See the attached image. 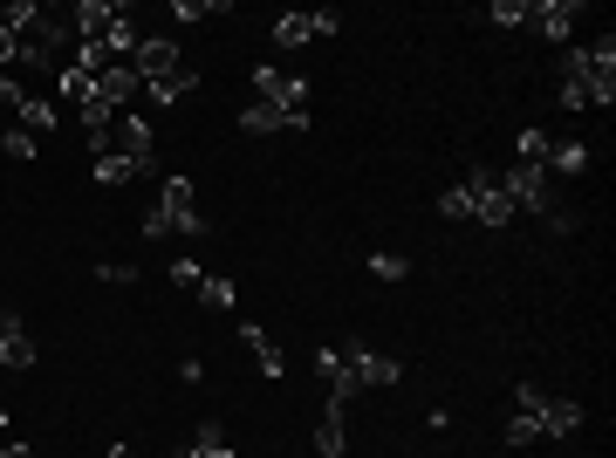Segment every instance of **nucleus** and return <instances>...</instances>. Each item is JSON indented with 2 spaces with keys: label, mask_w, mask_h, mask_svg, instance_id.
<instances>
[{
  "label": "nucleus",
  "mask_w": 616,
  "mask_h": 458,
  "mask_svg": "<svg viewBox=\"0 0 616 458\" xmlns=\"http://www.w3.org/2000/svg\"><path fill=\"white\" fill-rule=\"evenodd\" d=\"M562 110H609L616 103V34L589 41V49H568L562 62Z\"/></svg>",
  "instance_id": "f257e3e1"
},
{
  "label": "nucleus",
  "mask_w": 616,
  "mask_h": 458,
  "mask_svg": "<svg viewBox=\"0 0 616 458\" xmlns=\"http://www.w3.org/2000/svg\"><path fill=\"white\" fill-rule=\"evenodd\" d=\"M438 220H479V226H507V220H514V199L501 192V172H473L466 185H445V192H438Z\"/></svg>",
  "instance_id": "f03ea898"
},
{
  "label": "nucleus",
  "mask_w": 616,
  "mask_h": 458,
  "mask_svg": "<svg viewBox=\"0 0 616 458\" xmlns=\"http://www.w3.org/2000/svg\"><path fill=\"white\" fill-rule=\"evenodd\" d=\"M14 41H21V69H69V62H75V34H69V21L49 14V8H41Z\"/></svg>",
  "instance_id": "7ed1b4c3"
},
{
  "label": "nucleus",
  "mask_w": 616,
  "mask_h": 458,
  "mask_svg": "<svg viewBox=\"0 0 616 458\" xmlns=\"http://www.w3.org/2000/svg\"><path fill=\"white\" fill-rule=\"evenodd\" d=\"M144 233L151 240H164V233L205 240V233H213V226H205V213H199V199H192V179H164V199L144 213Z\"/></svg>",
  "instance_id": "20e7f679"
},
{
  "label": "nucleus",
  "mask_w": 616,
  "mask_h": 458,
  "mask_svg": "<svg viewBox=\"0 0 616 458\" xmlns=\"http://www.w3.org/2000/svg\"><path fill=\"white\" fill-rule=\"evenodd\" d=\"M90 151H97V157H144V164H158V138H151V123H144L138 110H123L117 123L90 131Z\"/></svg>",
  "instance_id": "39448f33"
},
{
  "label": "nucleus",
  "mask_w": 616,
  "mask_h": 458,
  "mask_svg": "<svg viewBox=\"0 0 616 458\" xmlns=\"http://www.w3.org/2000/svg\"><path fill=\"white\" fill-rule=\"evenodd\" d=\"M343 369H350V390H391L404 377V363L384 356V349H363V343H343Z\"/></svg>",
  "instance_id": "423d86ee"
},
{
  "label": "nucleus",
  "mask_w": 616,
  "mask_h": 458,
  "mask_svg": "<svg viewBox=\"0 0 616 458\" xmlns=\"http://www.w3.org/2000/svg\"><path fill=\"white\" fill-rule=\"evenodd\" d=\"M343 28V14L336 8H302V14H281L274 21V49H309V41H329V34H336Z\"/></svg>",
  "instance_id": "0eeeda50"
},
{
  "label": "nucleus",
  "mask_w": 616,
  "mask_h": 458,
  "mask_svg": "<svg viewBox=\"0 0 616 458\" xmlns=\"http://www.w3.org/2000/svg\"><path fill=\"white\" fill-rule=\"evenodd\" d=\"M501 192L514 199V213H542V220H548V199H555V185H548V172H542V164H514V172H501Z\"/></svg>",
  "instance_id": "6e6552de"
},
{
  "label": "nucleus",
  "mask_w": 616,
  "mask_h": 458,
  "mask_svg": "<svg viewBox=\"0 0 616 458\" xmlns=\"http://www.w3.org/2000/svg\"><path fill=\"white\" fill-rule=\"evenodd\" d=\"M254 103H281V110H309V75H287L274 62L254 69Z\"/></svg>",
  "instance_id": "1a4fd4ad"
},
{
  "label": "nucleus",
  "mask_w": 616,
  "mask_h": 458,
  "mask_svg": "<svg viewBox=\"0 0 616 458\" xmlns=\"http://www.w3.org/2000/svg\"><path fill=\"white\" fill-rule=\"evenodd\" d=\"M575 21H583V0H527V21H521V28L548 34V41H568Z\"/></svg>",
  "instance_id": "9d476101"
},
{
  "label": "nucleus",
  "mask_w": 616,
  "mask_h": 458,
  "mask_svg": "<svg viewBox=\"0 0 616 458\" xmlns=\"http://www.w3.org/2000/svg\"><path fill=\"white\" fill-rule=\"evenodd\" d=\"M246 138H274V131H309V110H281V103H246L240 110Z\"/></svg>",
  "instance_id": "9b49d317"
},
{
  "label": "nucleus",
  "mask_w": 616,
  "mask_h": 458,
  "mask_svg": "<svg viewBox=\"0 0 616 458\" xmlns=\"http://www.w3.org/2000/svg\"><path fill=\"white\" fill-rule=\"evenodd\" d=\"M62 21H69V34H75V41H103V34L123 21V8H103V0H75Z\"/></svg>",
  "instance_id": "f8f14e48"
},
{
  "label": "nucleus",
  "mask_w": 616,
  "mask_h": 458,
  "mask_svg": "<svg viewBox=\"0 0 616 458\" xmlns=\"http://www.w3.org/2000/svg\"><path fill=\"white\" fill-rule=\"evenodd\" d=\"M131 69H138V82H158V75H172V69H185V62H179V49H172L164 34H144L138 55H131Z\"/></svg>",
  "instance_id": "ddd939ff"
},
{
  "label": "nucleus",
  "mask_w": 616,
  "mask_h": 458,
  "mask_svg": "<svg viewBox=\"0 0 616 458\" xmlns=\"http://www.w3.org/2000/svg\"><path fill=\"white\" fill-rule=\"evenodd\" d=\"M534 425H542V438H575V431H583V404L542 397V404H534Z\"/></svg>",
  "instance_id": "4468645a"
},
{
  "label": "nucleus",
  "mask_w": 616,
  "mask_h": 458,
  "mask_svg": "<svg viewBox=\"0 0 616 458\" xmlns=\"http://www.w3.org/2000/svg\"><path fill=\"white\" fill-rule=\"evenodd\" d=\"M97 96L123 116V110H131V96H144V82H138V69H131V62H110V69L97 75Z\"/></svg>",
  "instance_id": "2eb2a0df"
},
{
  "label": "nucleus",
  "mask_w": 616,
  "mask_h": 458,
  "mask_svg": "<svg viewBox=\"0 0 616 458\" xmlns=\"http://www.w3.org/2000/svg\"><path fill=\"white\" fill-rule=\"evenodd\" d=\"M240 343L254 349V363H261V377H267V384H281V377H287V356L267 343V328H261V322H240Z\"/></svg>",
  "instance_id": "dca6fc26"
},
{
  "label": "nucleus",
  "mask_w": 616,
  "mask_h": 458,
  "mask_svg": "<svg viewBox=\"0 0 616 458\" xmlns=\"http://www.w3.org/2000/svg\"><path fill=\"white\" fill-rule=\"evenodd\" d=\"M542 172H555V179H583V172H589V144H583V138H562V144H548Z\"/></svg>",
  "instance_id": "f3484780"
},
{
  "label": "nucleus",
  "mask_w": 616,
  "mask_h": 458,
  "mask_svg": "<svg viewBox=\"0 0 616 458\" xmlns=\"http://www.w3.org/2000/svg\"><path fill=\"white\" fill-rule=\"evenodd\" d=\"M199 90V75L192 69H172V75H158V82H144V103H158V110H172V103H185Z\"/></svg>",
  "instance_id": "a211bd4d"
},
{
  "label": "nucleus",
  "mask_w": 616,
  "mask_h": 458,
  "mask_svg": "<svg viewBox=\"0 0 616 458\" xmlns=\"http://www.w3.org/2000/svg\"><path fill=\"white\" fill-rule=\"evenodd\" d=\"M343 410H350V404H336V397H329V410H322V425H315V451H322V458H343V451H350V431H343Z\"/></svg>",
  "instance_id": "6ab92c4d"
},
{
  "label": "nucleus",
  "mask_w": 616,
  "mask_h": 458,
  "mask_svg": "<svg viewBox=\"0 0 616 458\" xmlns=\"http://www.w3.org/2000/svg\"><path fill=\"white\" fill-rule=\"evenodd\" d=\"M8 110L21 116V131H28V138H34V131H55V96H34V90H21Z\"/></svg>",
  "instance_id": "aec40b11"
},
{
  "label": "nucleus",
  "mask_w": 616,
  "mask_h": 458,
  "mask_svg": "<svg viewBox=\"0 0 616 458\" xmlns=\"http://www.w3.org/2000/svg\"><path fill=\"white\" fill-rule=\"evenodd\" d=\"M151 172L158 164H144V157H97V185H138Z\"/></svg>",
  "instance_id": "412c9836"
},
{
  "label": "nucleus",
  "mask_w": 616,
  "mask_h": 458,
  "mask_svg": "<svg viewBox=\"0 0 616 458\" xmlns=\"http://www.w3.org/2000/svg\"><path fill=\"white\" fill-rule=\"evenodd\" d=\"M315 377L329 384V397H336V404L356 397V390H350V369H343V349H315Z\"/></svg>",
  "instance_id": "4be33fe9"
},
{
  "label": "nucleus",
  "mask_w": 616,
  "mask_h": 458,
  "mask_svg": "<svg viewBox=\"0 0 616 458\" xmlns=\"http://www.w3.org/2000/svg\"><path fill=\"white\" fill-rule=\"evenodd\" d=\"M90 90H97V75H82V69H55V96H62V103H75V110H82V103H90Z\"/></svg>",
  "instance_id": "5701e85b"
},
{
  "label": "nucleus",
  "mask_w": 616,
  "mask_h": 458,
  "mask_svg": "<svg viewBox=\"0 0 616 458\" xmlns=\"http://www.w3.org/2000/svg\"><path fill=\"white\" fill-rule=\"evenodd\" d=\"M199 302H205V308H240V287H233L226 274H205V281H199Z\"/></svg>",
  "instance_id": "b1692460"
},
{
  "label": "nucleus",
  "mask_w": 616,
  "mask_h": 458,
  "mask_svg": "<svg viewBox=\"0 0 616 458\" xmlns=\"http://www.w3.org/2000/svg\"><path fill=\"white\" fill-rule=\"evenodd\" d=\"M41 14V0H0V34H21Z\"/></svg>",
  "instance_id": "393cba45"
},
{
  "label": "nucleus",
  "mask_w": 616,
  "mask_h": 458,
  "mask_svg": "<svg viewBox=\"0 0 616 458\" xmlns=\"http://www.w3.org/2000/svg\"><path fill=\"white\" fill-rule=\"evenodd\" d=\"M192 451H199V458H233V445H226L220 425H199V431H192Z\"/></svg>",
  "instance_id": "a878e982"
},
{
  "label": "nucleus",
  "mask_w": 616,
  "mask_h": 458,
  "mask_svg": "<svg viewBox=\"0 0 616 458\" xmlns=\"http://www.w3.org/2000/svg\"><path fill=\"white\" fill-rule=\"evenodd\" d=\"M179 21H226V0H179Z\"/></svg>",
  "instance_id": "bb28decb"
},
{
  "label": "nucleus",
  "mask_w": 616,
  "mask_h": 458,
  "mask_svg": "<svg viewBox=\"0 0 616 458\" xmlns=\"http://www.w3.org/2000/svg\"><path fill=\"white\" fill-rule=\"evenodd\" d=\"M0 363H8V369H34V343H28V328L0 343Z\"/></svg>",
  "instance_id": "cd10ccee"
},
{
  "label": "nucleus",
  "mask_w": 616,
  "mask_h": 458,
  "mask_svg": "<svg viewBox=\"0 0 616 458\" xmlns=\"http://www.w3.org/2000/svg\"><path fill=\"white\" fill-rule=\"evenodd\" d=\"M486 21H493V28H521V21H527V0H493Z\"/></svg>",
  "instance_id": "c85d7f7f"
},
{
  "label": "nucleus",
  "mask_w": 616,
  "mask_h": 458,
  "mask_svg": "<svg viewBox=\"0 0 616 458\" xmlns=\"http://www.w3.org/2000/svg\"><path fill=\"white\" fill-rule=\"evenodd\" d=\"M370 274H377V281H404L411 261H404V254H370Z\"/></svg>",
  "instance_id": "c756f323"
},
{
  "label": "nucleus",
  "mask_w": 616,
  "mask_h": 458,
  "mask_svg": "<svg viewBox=\"0 0 616 458\" xmlns=\"http://www.w3.org/2000/svg\"><path fill=\"white\" fill-rule=\"evenodd\" d=\"M548 157V131H521V157L514 164H542Z\"/></svg>",
  "instance_id": "7c9ffc66"
},
{
  "label": "nucleus",
  "mask_w": 616,
  "mask_h": 458,
  "mask_svg": "<svg viewBox=\"0 0 616 458\" xmlns=\"http://www.w3.org/2000/svg\"><path fill=\"white\" fill-rule=\"evenodd\" d=\"M542 438V425H534V410H514V425H507V445H534Z\"/></svg>",
  "instance_id": "2f4dec72"
},
{
  "label": "nucleus",
  "mask_w": 616,
  "mask_h": 458,
  "mask_svg": "<svg viewBox=\"0 0 616 458\" xmlns=\"http://www.w3.org/2000/svg\"><path fill=\"white\" fill-rule=\"evenodd\" d=\"M97 281H117V287H138V267H131V261H103V267H97Z\"/></svg>",
  "instance_id": "473e14b6"
},
{
  "label": "nucleus",
  "mask_w": 616,
  "mask_h": 458,
  "mask_svg": "<svg viewBox=\"0 0 616 458\" xmlns=\"http://www.w3.org/2000/svg\"><path fill=\"white\" fill-rule=\"evenodd\" d=\"M0 157H34V138L28 131H0Z\"/></svg>",
  "instance_id": "72a5a7b5"
},
{
  "label": "nucleus",
  "mask_w": 616,
  "mask_h": 458,
  "mask_svg": "<svg viewBox=\"0 0 616 458\" xmlns=\"http://www.w3.org/2000/svg\"><path fill=\"white\" fill-rule=\"evenodd\" d=\"M199 281H205L199 261H172V287H199Z\"/></svg>",
  "instance_id": "f704fd0d"
},
{
  "label": "nucleus",
  "mask_w": 616,
  "mask_h": 458,
  "mask_svg": "<svg viewBox=\"0 0 616 458\" xmlns=\"http://www.w3.org/2000/svg\"><path fill=\"white\" fill-rule=\"evenodd\" d=\"M14 62H21V41H14V34H0V75H8Z\"/></svg>",
  "instance_id": "c9c22d12"
},
{
  "label": "nucleus",
  "mask_w": 616,
  "mask_h": 458,
  "mask_svg": "<svg viewBox=\"0 0 616 458\" xmlns=\"http://www.w3.org/2000/svg\"><path fill=\"white\" fill-rule=\"evenodd\" d=\"M8 336H21V315H14V308H0V343H8Z\"/></svg>",
  "instance_id": "e433bc0d"
},
{
  "label": "nucleus",
  "mask_w": 616,
  "mask_h": 458,
  "mask_svg": "<svg viewBox=\"0 0 616 458\" xmlns=\"http://www.w3.org/2000/svg\"><path fill=\"white\" fill-rule=\"evenodd\" d=\"M0 458H34V445H8V451H0Z\"/></svg>",
  "instance_id": "4c0bfd02"
},
{
  "label": "nucleus",
  "mask_w": 616,
  "mask_h": 458,
  "mask_svg": "<svg viewBox=\"0 0 616 458\" xmlns=\"http://www.w3.org/2000/svg\"><path fill=\"white\" fill-rule=\"evenodd\" d=\"M172 458H199V451H192V445H185V451H172Z\"/></svg>",
  "instance_id": "58836bf2"
},
{
  "label": "nucleus",
  "mask_w": 616,
  "mask_h": 458,
  "mask_svg": "<svg viewBox=\"0 0 616 458\" xmlns=\"http://www.w3.org/2000/svg\"><path fill=\"white\" fill-rule=\"evenodd\" d=\"M0 431H8V404H0Z\"/></svg>",
  "instance_id": "ea45409f"
}]
</instances>
